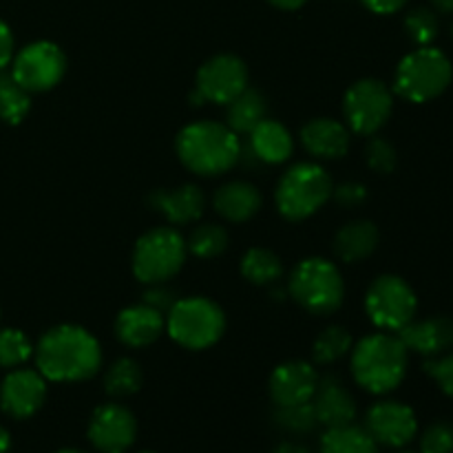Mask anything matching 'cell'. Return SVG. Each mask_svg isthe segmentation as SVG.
I'll use <instances>...</instances> for the list:
<instances>
[{
    "mask_svg": "<svg viewBox=\"0 0 453 453\" xmlns=\"http://www.w3.org/2000/svg\"><path fill=\"white\" fill-rule=\"evenodd\" d=\"M38 372L56 383L88 380L100 372L102 349L96 336L80 326H58L35 348Z\"/></svg>",
    "mask_w": 453,
    "mask_h": 453,
    "instance_id": "1",
    "label": "cell"
},
{
    "mask_svg": "<svg viewBox=\"0 0 453 453\" xmlns=\"http://www.w3.org/2000/svg\"><path fill=\"white\" fill-rule=\"evenodd\" d=\"M175 150L188 171L217 177L242 159V140L221 122H195L181 128Z\"/></svg>",
    "mask_w": 453,
    "mask_h": 453,
    "instance_id": "2",
    "label": "cell"
},
{
    "mask_svg": "<svg viewBox=\"0 0 453 453\" xmlns=\"http://www.w3.org/2000/svg\"><path fill=\"white\" fill-rule=\"evenodd\" d=\"M410 349L398 334H370L358 341L352 352L354 380L370 394H389L403 383L407 374Z\"/></svg>",
    "mask_w": 453,
    "mask_h": 453,
    "instance_id": "3",
    "label": "cell"
},
{
    "mask_svg": "<svg viewBox=\"0 0 453 453\" xmlns=\"http://www.w3.org/2000/svg\"><path fill=\"white\" fill-rule=\"evenodd\" d=\"M332 177L319 164L301 162L281 177L277 186V208L286 219L301 221L321 211L332 199Z\"/></svg>",
    "mask_w": 453,
    "mask_h": 453,
    "instance_id": "4",
    "label": "cell"
},
{
    "mask_svg": "<svg viewBox=\"0 0 453 453\" xmlns=\"http://www.w3.org/2000/svg\"><path fill=\"white\" fill-rule=\"evenodd\" d=\"M453 78L449 58L434 47H420L401 60L394 80V91L405 100L423 104L447 91Z\"/></svg>",
    "mask_w": 453,
    "mask_h": 453,
    "instance_id": "5",
    "label": "cell"
},
{
    "mask_svg": "<svg viewBox=\"0 0 453 453\" xmlns=\"http://www.w3.org/2000/svg\"><path fill=\"white\" fill-rule=\"evenodd\" d=\"M288 290L301 308L326 317L336 312L343 303L345 283L332 261L323 257H310L295 268Z\"/></svg>",
    "mask_w": 453,
    "mask_h": 453,
    "instance_id": "6",
    "label": "cell"
},
{
    "mask_svg": "<svg viewBox=\"0 0 453 453\" xmlns=\"http://www.w3.org/2000/svg\"><path fill=\"white\" fill-rule=\"evenodd\" d=\"M166 330L181 348L206 349L226 332V314L215 301L203 296L177 299L168 312Z\"/></svg>",
    "mask_w": 453,
    "mask_h": 453,
    "instance_id": "7",
    "label": "cell"
},
{
    "mask_svg": "<svg viewBox=\"0 0 453 453\" xmlns=\"http://www.w3.org/2000/svg\"><path fill=\"white\" fill-rule=\"evenodd\" d=\"M184 237L173 228H153L142 234L133 250V274L142 283H164L175 277L186 261Z\"/></svg>",
    "mask_w": 453,
    "mask_h": 453,
    "instance_id": "8",
    "label": "cell"
},
{
    "mask_svg": "<svg viewBox=\"0 0 453 453\" xmlns=\"http://www.w3.org/2000/svg\"><path fill=\"white\" fill-rule=\"evenodd\" d=\"M416 308H418V301L411 286L405 279L394 277V274H383L367 290V317L380 330H403L407 323L414 321Z\"/></svg>",
    "mask_w": 453,
    "mask_h": 453,
    "instance_id": "9",
    "label": "cell"
},
{
    "mask_svg": "<svg viewBox=\"0 0 453 453\" xmlns=\"http://www.w3.org/2000/svg\"><path fill=\"white\" fill-rule=\"evenodd\" d=\"M394 111V93L385 82L374 78L358 80L348 88L343 115L349 128L358 135H374L388 124Z\"/></svg>",
    "mask_w": 453,
    "mask_h": 453,
    "instance_id": "10",
    "label": "cell"
},
{
    "mask_svg": "<svg viewBox=\"0 0 453 453\" xmlns=\"http://www.w3.org/2000/svg\"><path fill=\"white\" fill-rule=\"evenodd\" d=\"M248 88V66L242 58L219 53L203 62L197 71V84L190 96L193 104H212L226 106L234 97Z\"/></svg>",
    "mask_w": 453,
    "mask_h": 453,
    "instance_id": "11",
    "label": "cell"
},
{
    "mask_svg": "<svg viewBox=\"0 0 453 453\" xmlns=\"http://www.w3.org/2000/svg\"><path fill=\"white\" fill-rule=\"evenodd\" d=\"M66 73V56L58 44L40 40L27 44L13 58L12 75L25 91L42 93L56 87Z\"/></svg>",
    "mask_w": 453,
    "mask_h": 453,
    "instance_id": "12",
    "label": "cell"
},
{
    "mask_svg": "<svg viewBox=\"0 0 453 453\" xmlns=\"http://www.w3.org/2000/svg\"><path fill=\"white\" fill-rule=\"evenodd\" d=\"M363 427L370 432V436L374 438L379 447L403 449L416 438L418 420H416L414 410L405 403L380 401L367 410Z\"/></svg>",
    "mask_w": 453,
    "mask_h": 453,
    "instance_id": "13",
    "label": "cell"
},
{
    "mask_svg": "<svg viewBox=\"0 0 453 453\" xmlns=\"http://www.w3.org/2000/svg\"><path fill=\"white\" fill-rule=\"evenodd\" d=\"M87 436L100 453H127L137 438V420L119 403H106L93 411Z\"/></svg>",
    "mask_w": 453,
    "mask_h": 453,
    "instance_id": "14",
    "label": "cell"
},
{
    "mask_svg": "<svg viewBox=\"0 0 453 453\" xmlns=\"http://www.w3.org/2000/svg\"><path fill=\"white\" fill-rule=\"evenodd\" d=\"M47 398V379L40 372L13 370L0 385V407L12 418H29Z\"/></svg>",
    "mask_w": 453,
    "mask_h": 453,
    "instance_id": "15",
    "label": "cell"
},
{
    "mask_svg": "<svg viewBox=\"0 0 453 453\" xmlns=\"http://www.w3.org/2000/svg\"><path fill=\"white\" fill-rule=\"evenodd\" d=\"M317 385L319 374L310 363L288 361L283 365L274 367L268 389L274 407H286L312 401Z\"/></svg>",
    "mask_w": 453,
    "mask_h": 453,
    "instance_id": "16",
    "label": "cell"
},
{
    "mask_svg": "<svg viewBox=\"0 0 453 453\" xmlns=\"http://www.w3.org/2000/svg\"><path fill=\"white\" fill-rule=\"evenodd\" d=\"M310 403H312L319 425H323L326 429L352 425L354 418H357V403H354V396L336 376L319 379L317 392H314Z\"/></svg>",
    "mask_w": 453,
    "mask_h": 453,
    "instance_id": "17",
    "label": "cell"
},
{
    "mask_svg": "<svg viewBox=\"0 0 453 453\" xmlns=\"http://www.w3.org/2000/svg\"><path fill=\"white\" fill-rule=\"evenodd\" d=\"M398 339L405 343L410 352L423 354L427 358L442 357L453 349V321L447 317L411 321L403 330H398Z\"/></svg>",
    "mask_w": 453,
    "mask_h": 453,
    "instance_id": "18",
    "label": "cell"
},
{
    "mask_svg": "<svg viewBox=\"0 0 453 453\" xmlns=\"http://www.w3.org/2000/svg\"><path fill=\"white\" fill-rule=\"evenodd\" d=\"M292 149L295 142L290 131L277 119L265 118L248 133V146H242V155L252 157L257 164H281L290 159Z\"/></svg>",
    "mask_w": 453,
    "mask_h": 453,
    "instance_id": "19",
    "label": "cell"
},
{
    "mask_svg": "<svg viewBox=\"0 0 453 453\" xmlns=\"http://www.w3.org/2000/svg\"><path fill=\"white\" fill-rule=\"evenodd\" d=\"M166 319L150 305L140 303L122 310L115 321V334L128 348H146L162 336Z\"/></svg>",
    "mask_w": 453,
    "mask_h": 453,
    "instance_id": "20",
    "label": "cell"
},
{
    "mask_svg": "<svg viewBox=\"0 0 453 453\" xmlns=\"http://www.w3.org/2000/svg\"><path fill=\"white\" fill-rule=\"evenodd\" d=\"M301 144L317 159H341L349 149V131L336 119H310L301 128Z\"/></svg>",
    "mask_w": 453,
    "mask_h": 453,
    "instance_id": "21",
    "label": "cell"
},
{
    "mask_svg": "<svg viewBox=\"0 0 453 453\" xmlns=\"http://www.w3.org/2000/svg\"><path fill=\"white\" fill-rule=\"evenodd\" d=\"M150 206L166 217V221L175 226L197 221L203 215L206 197L202 188L195 184H184L180 188H162L150 195Z\"/></svg>",
    "mask_w": 453,
    "mask_h": 453,
    "instance_id": "22",
    "label": "cell"
},
{
    "mask_svg": "<svg viewBox=\"0 0 453 453\" xmlns=\"http://www.w3.org/2000/svg\"><path fill=\"white\" fill-rule=\"evenodd\" d=\"M212 203L224 219L242 224L259 212L261 193L257 190V186L248 184V181H230L217 190Z\"/></svg>",
    "mask_w": 453,
    "mask_h": 453,
    "instance_id": "23",
    "label": "cell"
},
{
    "mask_svg": "<svg viewBox=\"0 0 453 453\" xmlns=\"http://www.w3.org/2000/svg\"><path fill=\"white\" fill-rule=\"evenodd\" d=\"M379 228L372 221L358 219L345 224L334 237V252L345 264H358L367 259L379 246Z\"/></svg>",
    "mask_w": 453,
    "mask_h": 453,
    "instance_id": "24",
    "label": "cell"
},
{
    "mask_svg": "<svg viewBox=\"0 0 453 453\" xmlns=\"http://www.w3.org/2000/svg\"><path fill=\"white\" fill-rule=\"evenodd\" d=\"M265 118H268V102L257 88H246L226 104V127L237 135H248Z\"/></svg>",
    "mask_w": 453,
    "mask_h": 453,
    "instance_id": "25",
    "label": "cell"
},
{
    "mask_svg": "<svg viewBox=\"0 0 453 453\" xmlns=\"http://www.w3.org/2000/svg\"><path fill=\"white\" fill-rule=\"evenodd\" d=\"M319 453H379V445L365 427L352 423L326 429Z\"/></svg>",
    "mask_w": 453,
    "mask_h": 453,
    "instance_id": "26",
    "label": "cell"
},
{
    "mask_svg": "<svg viewBox=\"0 0 453 453\" xmlns=\"http://www.w3.org/2000/svg\"><path fill=\"white\" fill-rule=\"evenodd\" d=\"M281 259L265 248H250L242 259V274L255 286H273L281 279Z\"/></svg>",
    "mask_w": 453,
    "mask_h": 453,
    "instance_id": "27",
    "label": "cell"
},
{
    "mask_svg": "<svg viewBox=\"0 0 453 453\" xmlns=\"http://www.w3.org/2000/svg\"><path fill=\"white\" fill-rule=\"evenodd\" d=\"M142 367L133 358H119L106 370L104 374V392L111 398H128L140 392L142 388Z\"/></svg>",
    "mask_w": 453,
    "mask_h": 453,
    "instance_id": "28",
    "label": "cell"
},
{
    "mask_svg": "<svg viewBox=\"0 0 453 453\" xmlns=\"http://www.w3.org/2000/svg\"><path fill=\"white\" fill-rule=\"evenodd\" d=\"M29 109V91H25L12 73L0 71V119H4L7 124H20Z\"/></svg>",
    "mask_w": 453,
    "mask_h": 453,
    "instance_id": "29",
    "label": "cell"
},
{
    "mask_svg": "<svg viewBox=\"0 0 453 453\" xmlns=\"http://www.w3.org/2000/svg\"><path fill=\"white\" fill-rule=\"evenodd\" d=\"M349 349H352V336H349V332L341 326H332L326 327L314 339L312 358L319 365H330V363H336L339 358H343Z\"/></svg>",
    "mask_w": 453,
    "mask_h": 453,
    "instance_id": "30",
    "label": "cell"
},
{
    "mask_svg": "<svg viewBox=\"0 0 453 453\" xmlns=\"http://www.w3.org/2000/svg\"><path fill=\"white\" fill-rule=\"evenodd\" d=\"M186 248L199 259H215L228 248V233L219 224H202L190 233Z\"/></svg>",
    "mask_w": 453,
    "mask_h": 453,
    "instance_id": "31",
    "label": "cell"
},
{
    "mask_svg": "<svg viewBox=\"0 0 453 453\" xmlns=\"http://www.w3.org/2000/svg\"><path fill=\"white\" fill-rule=\"evenodd\" d=\"M274 425L292 436H305L319 427L317 414H314L312 403H301V405L274 407Z\"/></svg>",
    "mask_w": 453,
    "mask_h": 453,
    "instance_id": "32",
    "label": "cell"
},
{
    "mask_svg": "<svg viewBox=\"0 0 453 453\" xmlns=\"http://www.w3.org/2000/svg\"><path fill=\"white\" fill-rule=\"evenodd\" d=\"M31 348L29 339L20 330H0V367H18L29 361Z\"/></svg>",
    "mask_w": 453,
    "mask_h": 453,
    "instance_id": "33",
    "label": "cell"
},
{
    "mask_svg": "<svg viewBox=\"0 0 453 453\" xmlns=\"http://www.w3.org/2000/svg\"><path fill=\"white\" fill-rule=\"evenodd\" d=\"M438 18L432 9L418 7L405 18V31L418 47H429L438 35Z\"/></svg>",
    "mask_w": 453,
    "mask_h": 453,
    "instance_id": "34",
    "label": "cell"
},
{
    "mask_svg": "<svg viewBox=\"0 0 453 453\" xmlns=\"http://www.w3.org/2000/svg\"><path fill=\"white\" fill-rule=\"evenodd\" d=\"M365 159L367 166L374 173H380V175L392 173L398 162L396 149H394L388 140H383V137H372L370 144H367L365 149Z\"/></svg>",
    "mask_w": 453,
    "mask_h": 453,
    "instance_id": "35",
    "label": "cell"
},
{
    "mask_svg": "<svg viewBox=\"0 0 453 453\" xmlns=\"http://www.w3.org/2000/svg\"><path fill=\"white\" fill-rule=\"evenodd\" d=\"M420 453H453V425L447 420L429 425L420 438Z\"/></svg>",
    "mask_w": 453,
    "mask_h": 453,
    "instance_id": "36",
    "label": "cell"
},
{
    "mask_svg": "<svg viewBox=\"0 0 453 453\" xmlns=\"http://www.w3.org/2000/svg\"><path fill=\"white\" fill-rule=\"evenodd\" d=\"M425 372L438 383V388L453 398V349L442 354V357L427 358L425 361Z\"/></svg>",
    "mask_w": 453,
    "mask_h": 453,
    "instance_id": "37",
    "label": "cell"
},
{
    "mask_svg": "<svg viewBox=\"0 0 453 453\" xmlns=\"http://www.w3.org/2000/svg\"><path fill=\"white\" fill-rule=\"evenodd\" d=\"M332 195H334L339 206L358 208L361 203H365L367 188L363 184H358V181H345V184L336 186V188L332 190Z\"/></svg>",
    "mask_w": 453,
    "mask_h": 453,
    "instance_id": "38",
    "label": "cell"
},
{
    "mask_svg": "<svg viewBox=\"0 0 453 453\" xmlns=\"http://www.w3.org/2000/svg\"><path fill=\"white\" fill-rule=\"evenodd\" d=\"M175 292L164 288L162 283H153V286L144 292V301H142V303L150 305V308L157 310V312L168 314L173 305H175Z\"/></svg>",
    "mask_w": 453,
    "mask_h": 453,
    "instance_id": "39",
    "label": "cell"
},
{
    "mask_svg": "<svg viewBox=\"0 0 453 453\" xmlns=\"http://www.w3.org/2000/svg\"><path fill=\"white\" fill-rule=\"evenodd\" d=\"M13 58V34L3 20H0V71L12 62Z\"/></svg>",
    "mask_w": 453,
    "mask_h": 453,
    "instance_id": "40",
    "label": "cell"
},
{
    "mask_svg": "<svg viewBox=\"0 0 453 453\" xmlns=\"http://www.w3.org/2000/svg\"><path fill=\"white\" fill-rule=\"evenodd\" d=\"M367 9L374 13H394L407 4V0H363Z\"/></svg>",
    "mask_w": 453,
    "mask_h": 453,
    "instance_id": "41",
    "label": "cell"
},
{
    "mask_svg": "<svg viewBox=\"0 0 453 453\" xmlns=\"http://www.w3.org/2000/svg\"><path fill=\"white\" fill-rule=\"evenodd\" d=\"M270 453H312V451H310L305 445H301V442L288 441V442H281V445L274 447Z\"/></svg>",
    "mask_w": 453,
    "mask_h": 453,
    "instance_id": "42",
    "label": "cell"
},
{
    "mask_svg": "<svg viewBox=\"0 0 453 453\" xmlns=\"http://www.w3.org/2000/svg\"><path fill=\"white\" fill-rule=\"evenodd\" d=\"M268 3H273L279 9H299L305 0H268Z\"/></svg>",
    "mask_w": 453,
    "mask_h": 453,
    "instance_id": "43",
    "label": "cell"
},
{
    "mask_svg": "<svg viewBox=\"0 0 453 453\" xmlns=\"http://www.w3.org/2000/svg\"><path fill=\"white\" fill-rule=\"evenodd\" d=\"M9 447H12V436H9L7 429L0 425V453H7Z\"/></svg>",
    "mask_w": 453,
    "mask_h": 453,
    "instance_id": "44",
    "label": "cell"
},
{
    "mask_svg": "<svg viewBox=\"0 0 453 453\" xmlns=\"http://www.w3.org/2000/svg\"><path fill=\"white\" fill-rule=\"evenodd\" d=\"M441 12H453V0H432Z\"/></svg>",
    "mask_w": 453,
    "mask_h": 453,
    "instance_id": "45",
    "label": "cell"
},
{
    "mask_svg": "<svg viewBox=\"0 0 453 453\" xmlns=\"http://www.w3.org/2000/svg\"><path fill=\"white\" fill-rule=\"evenodd\" d=\"M56 453H84V451H80V449H58Z\"/></svg>",
    "mask_w": 453,
    "mask_h": 453,
    "instance_id": "46",
    "label": "cell"
},
{
    "mask_svg": "<svg viewBox=\"0 0 453 453\" xmlns=\"http://www.w3.org/2000/svg\"><path fill=\"white\" fill-rule=\"evenodd\" d=\"M396 453H420V451H407V449H401V451H396Z\"/></svg>",
    "mask_w": 453,
    "mask_h": 453,
    "instance_id": "47",
    "label": "cell"
},
{
    "mask_svg": "<svg viewBox=\"0 0 453 453\" xmlns=\"http://www.w3.org/2000/svg\"><path fill=\"white\" fill-rule=\"evenodd\" d=\"M137 453H155V451H137Z\"/></svg>",
    "mask_w": 453,
    "mask_h": 453,
    "instance_id": "48",
    "label": "cell"
},
{
    "mask_svg": "<svg viewBox=\"0 0 453 453\" xmlns=\"http://www.w3.org/2000/svg\"><path fill=\"white\" fill-rule=\"evenodd\" d=\"M451 35H453V27H451Z\"/></svg>",
    "mask_w": 453,
    "mask_h": 453,
    "instance_id": "49",
    "label": "cell"
}]
</instances>
